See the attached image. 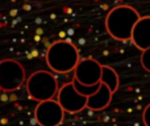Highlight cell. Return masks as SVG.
I'll list each match as a JSON object with an SVG mask.
<instances>
[{
	"mask_svg": "<svg viewBox=\"0 0 150 126\" xmlns=\"http://www.w3.org/2000/svg\"><path fill=\"white\" fill-rule=\"evenodd\" d=\"M140 13L130 5L115 7L105 18V29L111 37L117 41H130L136 23L140 20Z\"/></svg>",
	"mask_w": 150,
	"mask_h": 126,
	"instance_id": "6da1fadb",
	"label": "cell"
},
{
	"mask_svg": "<svg viewBox=\"0 0 150 126\" xmlns=\"http://www.w3.org/2000/svg\"><path fill=\"white\" fill-rule=\"evenodd\" d=\"M80 61L79 51L69 41H55L46 53V63L55 74H69L74 71Z\"/></svg>",
	"mask_w": 150,
	"mask_h": 126,
	"instance_id": "7a4b0ae2",
	"label": "cell"
},
{
	"mask_svg": "<svg viewBox=\"0 0 150 126\" xmlns=\"http://www.w3.org/2000/svg\"><path fill=\"white\" fill-rule=\"evenodd\" d=\"M26 91L30 99L36 101H45L54 99L57 96L59 87H58L57 77L54 74L45 70L36 71L26 80Z\"/></svg>",
	"mask_w": 150,
	"mask_h": 126,
	"instance_id": "3957f363",
	"label": "cell"
},
{
	"mask_svg": "<svg viewBox=\"0 0 150 126\" xmlns=\"http://www.w3.org/2000/svg\"><path fill=\"white\" fill-rule=\"evenodd\" d=\"M25 70L23 64L15 59L0 62V89L5 92L16 91L25 83Z\"/></svg>",
	"mask_w": 150,
	"mask_h": 126,
	"instance_id": "277c9868",
	"label": "cell"
},
{
	"mask_svg": "<svg viewBox=\"0 0 150 126\" xmlns=\"http://www.w3.org/2000/svg\"><path fill=\"white\" fill-rule=\"evenodd\" d=\"M65 111L55 99L40 101L34 111V117L40 126H59L63 121Z\"/></svg>",
	"mask_w": 150,
	"mask_h": 126,
	"instance_id": "5b68a950",
	"label": "cell"
},
{
	"mask_svg": "<svg viewBox=\"0 0 150 126\" xmlns=\"http://www.w3.org/2000/svg\"><path fill=\"white\" fill-rule=\"evenodd\" d=\"M57 100L67 113H79L87 105V96H83L75 89L73 82L59 88L57 93Z\"/></svg>",
	"mask_w": 150,
	"mask_h": 126,
	"instance_id": "8992f818",
	"label": "cell"
},
{
	"mask_svg": "<svg viewBox=\"0 0 150 126\" xmlns=\"http://www.w3.org/2000/svg\"><path fill=\"white\" fill-rule=\"evenodd\" d=\"M103 64L92 58L79 61L74 70V77L84 85H93L100 83Z\"/></svg>",
	"mask_w": 150,
	"mask_h": 126,
	"instance_id": "52a82bcc",
	"label": "cell"
},
{
	"mask_svg": "<svg viewBox=\"0 0 150 126\" xmlns=\"http://www.w3.org/2000/svg\"><path fill=\"white\" fill-rule=\"evenodd\" d=\"M130 41L142 51L150 47V16L140 17L132 32Z\"/></svg>",
	"mask_w": 150,
	"mask_h": 126,
	"instance_id": "ba28073f",
	"label": "cell"
},
{
	"mask_svg": "<svg viewBox=\"0 0 150 126\" xmlns=\"http://www.w3.org/2000/svg\"><path fill=\"white\" fill-rule=\"evenodd\" d=\"M112 91L107 87L104 83H100V87L93 95L87 97V105L86 108L91 109V111H103L111 104L112 101Z\"/></svg>",
	"mask_w": 150,
	"mask_h": 126,
	"instance_id": "9c48e42d",
	"label": "cell"
},
{
	"mask_svg": "<svg viewBox=\"0 0 150 126\" xmlns=\"http://www.w3.org/2000/svg\"><path fill=\"white\" fill-rule=\"evenodd\" d=\"M100 83H104L109 89L112 91V93H115L119 88V75L115 71L112 67L109 66H104L103 64V70H101V77H100Z\"/></svg>",
	"mask_w": 150,
	"mask_h": 126,
	"instance_id": "30bf717a",
	"label": "cell"
},
{
	"mask_svg": "<svg viewBox=\"0 0 150 126\" xmlns=\"http://www.w3.org/2000/svg\"><path fill=\"white\" fill-rule=\"evenodd\" d=\"M73 84H74L75 89H76L80 95L87 96V97H88V96H91V95H93V93L99 89V87H100V83L93 84V85H84V84H82V83L78 82L75 77H73Z\"/></svg>",
	"mask_w": 150,
	"mask_h": 126,
	"instance_id": "8fae6325",
	"label": "cell"
},
{
	"mask_svg": "<svg viewBox=\"0 0 150 126\" xmlns=\"http://www.w3.org/2000/svg\"><path fill=\"white\" fill-rule=\"evenodd\" d=\"M141 64L148 72H150V47L146 50H142L141 54Z\"/></svg>",
	"mask_w": 150,
	"mask_h": 126,
	"instance_id": "7c38bea8",
	"label": "cell"
},
{
	"mask_svg": "<svg viewBox=\"0 0 150 126\" xmlns=\"http://www.w3.org/2000/svg\"><path fill=\"white\" fill-rule=\"evenodd\" d=\"M142 118H144V124L146 126H150V104L145 108V111H144Z\"/></svg>",
	"mask_w": 150,
	"mask_h": 126,
	"instance_id": "4fadbf2b",
	"label": "cell"
},
{
	"mask_svg": "<svg viewBox=\"0 0 150 126\" xmlns=\"http://www.w3.org/2000/svg\"><path fill=\"white\" fill-rule=\"evenodd\" d=\"M0 92H1V89H0Z\"/></svg>",
	"mask_w": 150,
	"mask_h": 126,
	"instance_id": "5bb4252c",
	"label": "cell"
}]
</instances>
